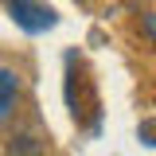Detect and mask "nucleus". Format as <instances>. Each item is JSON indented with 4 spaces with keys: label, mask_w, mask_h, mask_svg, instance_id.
Returning <instances> with one entry per match:
<instances>
[{
    "label": "nucleus",
    "mask_w": 156,
    "mask_h": 156,
    "mask_svg": "<svg viewBox=\"0 0 156 156\" xmlns=\"http://www.w3.org/2000/svg\"><path fill=\"white\" fill-rule=\"evenodd\" d=\"M144 31H148V39L156 43V16H144Z\"/></svg>",
    "instance_id": "obj_3"
},
{
    "label": "nucleus",
    "mask_w": 156,
    "mask_h": 156,
    "mask_svg": "<svg viewBox=\"0 0 156 156\" xmlns=\"http://www.w3.org/2000/svg\"><path fill=\"white\" fill-rule=\"evenodd\" d=\"M16 94H20V78L0 66V125L12 117V109H16Z\"/></svg>",
    "instance_id": "obj_2"
},
{
    "label": "nucleus",
    "mask_w": 156,
    "mask_h": 156,
    "mask_svg": "<svg viewBox=\"0 0 156 156\" xmlns=\"http://www.w3.org/2000/svg\"><path fill=\"white\" fill-rule=\"evenodd\" d=\"M12 16L23 31H47L55 23V12L47 4H35V0H12Z\"/></svg>",
    "instance_id": "obj_1"
}]
</instances>
